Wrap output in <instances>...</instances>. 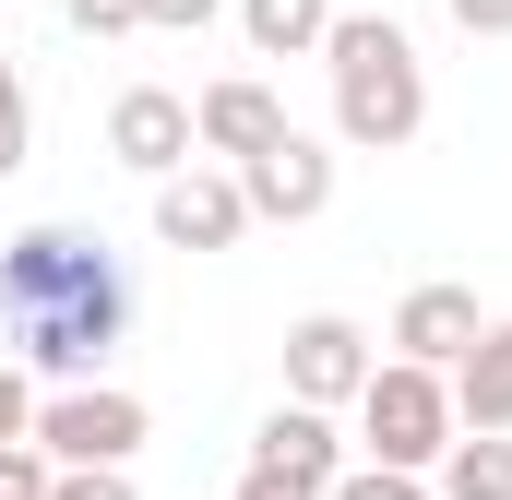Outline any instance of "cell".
<instances>
[{
    "label": "cell",
    "instance_id": "5b68a950",
    "mask_svg": "<svg viewBox=\"0 0 512 500\" xmlns=\"http://www.w3.org/2000/svg\"><path fill=\"white\" fill-rule=\"evenodd\" d=\"M382 370V346H370V322H346V310H310V322H286V405H358Z\"/></svg>",
    "mask_w": 512,
    "mask_h": 500
},
{
    "label": "cell",
    "instance_id": "d6986e66",
    "mask_svg": "<svg viewBox=\"0 0 512 500\" xmlns=\"http://www.w3.org/2000/svg\"><path fill=\"white\" fill-rule=\"evenodd\" d=\"M227 12H239V0H143L155 36H203V24H227Z\"/></svg>",
    "mask_w": 512,
    "mask_h": 500
},
{
    "label": "cell",
    "instance_id": "2e32d148",
    "mask_svg": "<svg viewBox=\"0 0 512 500\" xmlns=\"http://www.w3.org/2000/svg\"><path fill=\"white\" fill-rule=\"evenodd\" d=\"M48 489H60V465L36 441H0V500H48Z\"/></svg>",
    "mask_w": 512,
    "mask_h": 500
},
{
    "label": "cell",
    "instance_id": "4fadbf2b",
    "mask_svg": "<svg viewBox=\"0 0 512 500\" xmlns=\"http://www.w3.org/2000/svg\"><path fill=\"white\" fill-rule=\"evenodd\" d=\"M239 36H251V60H322L334 0H239Z\"/></svg>",
    "mask_w": 512,
    "mask_h": 500
},
{
    "label": "cell",
    "instance_id": "ffe728a7",
    "mask_svg": "<svg viewBox=\"0 0 512 500\" xmlns=\"http://www.w3.org/2000/svg\"><path fill=\"white\" fill-rule=\"evenodd\" d=\"M0 441H36V370L0 358Z\"/></svg>",
    "mask_w": 512,
    "mask_h": 500
},
{
    "label": "cell",
    "instance_id": "ac0fdd59",
    "mask_svg": "<svg viewBox=\"0 0 512 500\" xmlns=\"http://www.w3.org/2000/svg\"><path fill=\"white\" fill-rule=\"evenodd\" d=\"M60 12H72V36H96V48H108V36H143V0H60Z\"/></svg>",
    "mask_w": 512,
    "mask_h": 500
},
{
    "label": "cell",
    "instance_id": "603a6c76",
    "mask_svg": "<svg viewBox=\"0 0 512 500\" xmlns=\"http://www.w3.org/2000/svg\"><path fill=\"white\" fill-rule=\"evenodd\" d=\"M441 12H453L465 36H512V0H441Z\"/></svg>",
    "mask_w": 512,
    "mask_h": 500
},
{
    "label": "cell",
    "instance_id": "52a82bcc",
    "mask_svg": "<svg viewBox=\"0 0 512 500\" xmlns=\"http://www.w3.org/2000/svg\"><path fill=\"white\" fill-rule=\"evenodd\" d=\"M227 179H239L251 227H310V215L334 203V143H322V131H286L274 155H251V167H227Z\"/></svg>",
    "mask_w": 512,
    "mask_h": 500
},
{
    "label": "cell",
    "instance_id": "9a60e30c",
    "mask_svg": "<svg viewBox=\"0 0 512 500\" xmlns=\"http://www.w3.org/2000/svg\"><path fill=\"white\" fill-rule=\"evenodd\" d=\"M24 155H36V96H24V60L0 48V179H24Z\"/></svg>",
    "mask_w": 512,
    "mask_h": 500
},
{
    "label": "cell",
    "instance_id": "8992f818",
    "mask_svg": "<svg viewBox=\"0 0 512 500\" xmlns=\"http://www.w3.org/2000/svg\"><path fill=\"white\" fill-rule=\"evenodd\" d=\"M286 96L262 84V72H227V84H203L191 96V143H203V167H251V155H274L286 143Z\"/></svg>",
    "mask_w": 512,
    "mask_h": 500
},
{
    "label": "cell",
    "instance_id": "9c48e42d",
    "mask_svg": "<svg viewBox=\"0 0 512 500\" xmlns=\"http://www.w3.org/2000/svg\"><path fill=\"white\" fill-rule=\"evenodd\" d=\"M108 155H120L131 179H179V167H203V143H191V96L131 84L120 108H108Z\"/></svg>",
    "mask_w": 512,
    "mask_h": 500
},
{
    "label": "cell",
    "instance_id": "5bb4252c",
    "mask_svg": "<svg viewBox=\"0 0 512 500\" xmlns=\"http://www.w3.org/2000/svg\"><path fill=\"white\" fill-rule=\"evenodd\" d=\"M441 500H512V441L465 429V441L441 453Z\"/></svg>",
    "mask_w": 512,
    "mask_h": 500
},
{
    "label": "cell",
    "instance_id": "30bf717a",
    "mask_svg": "<svg viewBox=\"0 0 512 500\" xmlns=\"http://www.w3.org/2000/svg\"><path fill=\"white\" fill-rule=\"evenodd\" d=\"M155 239H167V250H239V239H251L239 179H227V167H179V179H155Z\"/></svg>",
    "mask_w": 512,
    "mask_h": 500
},
{
    "label": "cell",
    "instance_id": "3957f363",
    "mask_svg": "<svg viewBox=\"0 0 512 500\" xmlns=\"http://www.w3.org/2000/svg\"><path fill=\"white\" fill-rule=\"evenodd\" d=\"M453 441H465V417H453V381H441V370H405V358H382V370H370V393H358V465L429 477Z\"/></svg>",
    "mask_w": 512,
    "mask_h": 500
},
{
    "label": "cell",
    "instance_id": "7402d4cb",
    "mask_svg": "<svg viewBox=\"0 0 512 500\" xmlns=\"http://www.w3.org/2000/svg\"><path fill=\"white\" fill-rule=\"evenodd\" d=\"M239 500H322L310 477H274V465H239Z\"/></svg>",
    "mask_w": 512,
    "mask_h": 500
},
{
    "label": "cell",
    "instance_id": "7a4b0ae2",
    "mask_svg": "<svg viewBox=\"0 0 512 500\" xmlns=\"http://www.w3.org/2000/svg\"><path fill=\"white\" fill-rule=\"evenodd\" d=\"M322 72H334V143L346 155H405L429 131V60L393 12H334Z\"/></svg>",
    "mask_w": 512,
    "mask_h": 500
},
{
    "label": "cell",
    "instance_id": "8fae6325",
    "mask_svg": "<svg viewBox=\"0 0 512 500\" xmlns=\"http://www.w3.org/2000/svg\"><path fill=\"white\" fill-rule=\"evenodd\" d=\"M251 465L334 489V477H346V441H334V417H322V405H274V417H262V441H251Z\"/></svg>",
    "mask_w": 512,
    "mask_h": 500
},
{
    "label": "cell",
    "instance_id": "e0dca14e",
    "mask_svg": "<svg viewBox=\"0 0 512 500\" xmlns=\"http://www.w3.org/2000/svg\"><path fill=\"white\" fill-rule=\"evenodd\" d=\"M322 500H429V477H393V465H346Z\"/></svg>",
    "mask_w": 512,
    "mask_h": 500
},
{
    "label": "cell",
    "instance_id": "277c9868",
    "mask_svg": "<svg viewBox=\"0 0 512 500\" xmlns=\"http://www.w3.org/2000/svg\"><path fill=\"white\" fill-rule=\"evenodd\" d=\"M143 393H120V381H60V393H36V453L72 477V465H131L143 453Z\"/></svg>",
    "mask_w": 512,
    "mask_h": 500
},
{
    "label": "cell",
    "instance_id": "6da1fadb",
    "mask_svg": "<svg viewBox=\"0 0 512 500\" xmlns=\"http://www.w3.org/2000/svg\"><path fill=\"white\" fill-rule=\"evenodd\" d=\"M131 334V274L96 227H12L0 239V358L36 370V393L96 381Z\"/></svg>",
    "mask_w": 512,
    "mask_h": 500
},
{
    "label": "cell",
    "instance_id": "7c38bea8",
    "mask_svg": "<svg viewBox=\"0 0 512 500\" xmlns=\"http://www.w3.org/2000/svg\"><path fill=\"white\" fill-rule=\"evenodd\" d=\"M453 417L489 429V441H512V322H489V334L465 346V370H453Z\"/></svg>",
    "mask_w": 512,
    "mask_h": 500
},
{
    "label": "cell",
    "instance_id": "ba28073f",
    "mask_svg": "<svg viewBox=\"0 0 512 500\" xmlns=\"http://www.w3.org/2000/svg\"><path fill=\"white\" fill-rule=\"evenodd\" d=\"M477 334H489V310H477V286H405V298H393V358H405V370H465V346H477Z\"/></svg>",
    "mask_w": 512,
    "mask_h": 500
},
{
    "label": "cell",
    "instance_id": "44dd1931",
    "mask_svg": "<svg viewBox=\"0 0 512 500\" xmlns=\"http://www.w3.org/2000/svg\"><path fill=\"white\" fill-rule=\"evenodd\" d=\"M48 500H143V489H131V465H72Z\"/></svg>",
    "mask_w": 512,
    "mask_h": 500
}]
</instances>
